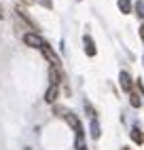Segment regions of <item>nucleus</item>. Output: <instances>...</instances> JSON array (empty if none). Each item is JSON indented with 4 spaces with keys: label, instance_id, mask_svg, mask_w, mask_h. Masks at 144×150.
I'll return each mask as SVG.
<instances>
[{
    "label": "nucleus",
    "instance_id": "f257e3e1",
    "mask_svg": "<svg viewBox=\"0 0 144 150\" xmlns=\"http://www.w3.org/2000/svg\"><path fill=\"white\" fill-rule=\"evenodd\" d=\"M24 42L28 45V47H32V49H43L45 45H47V40L40 34H36V32H28V34H24Z\"/></svg>",
    "mask_w": 144,
    "mask_h": 150
},
{
    "label": "nucleus",
    "instance_id": "f03ea898",
    "mask_svg": "<svg viewBox=\"0 0 144 150\" xmlns=\"http://www.w3.org/2000/svg\"><path fill=\"white\" fill-rule=\"evenodd\" d=\"M119 85H121V89H123V91H131V76L125 72V70H123V72L119 74Z\"/></svg>",
    "mask_w": 144,
    "mask_h": 150
},
{
    "label": "nucleus",
    "instance_id": "7ed1b4c3",
    "mask_svg": "<svg viewBox=\"0 0 144 150\" xmlns=\"http://www.w3.org/2000/svg\"><path fill=\"white\" fill-rule=\"evenodd\" d=\"M40 51H43V55L51 62V66H57V68H59V57H57L53 51H51V47H49V45H45L43 49H40Z\"/></svg>",
    "mask_w": 144,
    "mask_h": 150
},
{
    "label": "nucleus",
    "instance_id": "20e7f679",
    "mask_svg": "<svg viewBox=\"0 0 144 150\" xmlns=\"http://www.w3.org/2000/svg\"><path fill=\"white\" fill-rule=\"evenodd\" d=\"M59 81H61L59 68H57V66H51V68H49V83L53 85V87H57V85H59Z\"/></svg>",
    "mask_w": 144,
    "mask_h": 150
},
{
    "label": "nucleus",
    "instance_id": "39448f33",
    "mask_svg": "<svg viewBox=\"0 0 144 150\" xmlns=\"http://www.w3.org/2000/svg\"><path fill=\"white\" fill-rule=\"evenodd\" d=\"M83 42H85V53H87L89 57H93V55L98 53V51H96V45H93V38L85 34V38H83Z\"/></svg>",
    "mask_w": 144,
    "mask_h": 150
},
{
    "label": "nucleus",
    "instance_id": "423d86ee",
    "mask_svg": "<svg viewBox=\"0 0 144 150\" xmlns=\"http://www.w3.org/2000/svg\"><path fill=\"white\" fill-rule=\"evenodd\" d=\"M57 95H59V89L51 85V87L47 89V93H45V102H47V104H53L55 99H57Z\"/></svg>",
    "mask_w": 144,
    "mask_h": 150
},
{
    "label": "nucleus",
    "instance_id": "0eeeda50",
    "mask_svg": "<svg viewBox=\"0 0 144 150\" xmlns=\"http://www.w3.org/2000/svg\"><path fill=\"white\" fill-rule=\"evenodd\" d=\"M129 135H131V142H133V144H138V146H140V144L144 142V133L140 131V129H138V127H133Z\"/></svg>",
    "mask_w": 144,
    "mask_h": 150
},
{
    "label": "nucleus",
    "instance_id": "6e6552de",
    "mask_svg": "<svg viewBox=\"0 0 144 150\" xmlns=\"http://www.w3.org/2000/svg\"><path fill=\"white\" fill-rule=\"evenodd\" d=\"M89 131H91V137H93V139H98V137L102 135V131H100V123H98V118H91Z\"/></svg>",
    "mask_w": 144,
    "mask_h": 150
},
{
    "label": "nucleus",
    "instance_id": "1a4fd4ad",
    "mask_svg": "<svg viewBox=\"0 0 144 150\" xmlns=\"http://www.w3.org/2000/svg\"><path fill=\"white\" fill-rule=\"evenodd\" d=\"M117 4H119V11H121L123 15L131 13V0H117Z\"/></svg>",
    "mask_w": 144,
    "mask_h": 150
},
{
    "label": "nucleus",
    "instance_id": "9d476101",
    "mask_svg": "<svg viewBox=\"0 0 144 150\" xmlns=\"http://www.w3.org/2000/svg\"><path fill=\"white\" fill-rule=\"evenodd\" d=\"M129 104H131L133 108H140V106H142V99H140V95H138L136 91H129Z\"/></svg>",
    "mask_w": 144,
    "mask_h": 150
},
{
    "label": "nucleus",
    "instance_id": "9b49d317",
    "mask_svg": "<svg viewBox=\"0 0 144 150\" xmlns=\"http://www.w3.org/2000/svg\"><path fill=\"white\" fill-rule=\"evenodd\" d=\"M136 11H138V17L144 19V0H138L136 2Z\"/></svg>",
    "mask_w": 144,
    "mask_h": 150
},
{
    "label": "nucleus",
    "instance_id": "f8f14e48",
    "mask_svg": "<svg viewBox=\"0 0 144 150\" xmlns=\"http://www.w3.org/2000/svg\"><path fill=\"white\" fill-rule=\"evenodd\" d=\"M36 2H38V4H43L45 8H51V6H53V2H51V0H36Z\"/></svg>",
    "mask_w": 144,
    "mask_h": 150
},
{
    "label": "nucleus",
    "instance_id": "ddd939ff",
    "mask_svg": "<svg viewBox=\"0 0 144 150\" xmlns=\"http://www.w3.org/2000/svg\"><path fill=\"white\" fill-rule=\"evenodd\" d=\"M138 32H140V38H142V42H144V23L140 25V30H138Z\"/></svg>",
    "mask_w": 144,
    "mask_h": 150
},
{
    "label": "nucleus",
    "instance_id": "4468645a",
    "mask_svg": "<svg viewBox=\"0 0 144 150\" xmlns=\"http://www.w3.org/2000/svg\"><path fill=\"white\" fill-rule=\"evenodd\" d=\"M121 150H129V148H125V146H123V148H121Z\"/></svg>",
    "mask_w": 144,
    "mask_h": 150
},
{
    "label": "nucleus",
    "instance_id": "2eb2a0df",
    "mask_svg": "<svg viewBox=\"0 0 144 150\" xmlns=\"http://www.w3.org/2000/svg\"><path fill=\"white\" fill-rule=\"evenodd\" d=\"M0 17H2V11H0Z\"/></svg>",
    "mask_w": 144,
    "mask_h": 150
},
{
    "label": "nucleus",
    "instance_id": "dca6fc26",
    "mask_svg": "<svg viewBox=\"0 0 144 150\" xmlns=\"http://www.w3.org/2000/svg\"><path fill=\"white\" fill-rule=\"evenodd\" d=\"M26 150H32V148H26Z\"/></svg>",
    "mask_w": 144,
    "mask_h": 150
},
{
    "label": "nucleus",
    "instance_id": "f3484780",
    "mask_svg": "<svg viewBox=\"0 0 144 150\" xmlns=\"http://www.w3.org/2000/svg\"><path fill=\"white\" fill-rule=\"evenodd\" d=\"M142 62H144V59H142Z\"/></svg>",
    "mask_w": 144,
    "mask_h": 150
}]
</instances>
